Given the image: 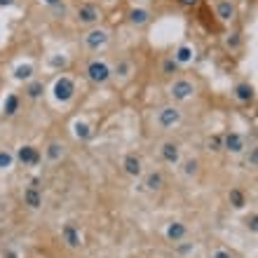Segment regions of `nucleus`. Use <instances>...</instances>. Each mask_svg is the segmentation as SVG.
<instances>
[{
	"label": "nucleus",
	"mask_w": 258,
	"mask_h": 258,
	"mask_svg": "<svg viewBox=\"0 0 258 258\" xmlns=\"http://www.w3.org/2000/svg\"><path fill=\"white\" fill-rule=\"evenodd\" d=\"M85 75H87V80L92 82V85L103 87V85H108L110 82L113 71H110V66L103 61V59H92V61L87 63V68H85Z\"/></svg>",
	"instance_id": "obj_1"
},
{
	"label": "nucleus",
	"mask_w": 258,
	"mask_h": 258,
	"mask_svg": "<svg viewBox=\"0 0 258 258\" xmlns=\"http://www.w3.org/2000/svg\"><path fill=\"white\" fill-rule=\"evenodd\" d=\"M181 120H183V113H181L178 106H162V108H157L155 122H157V127L162 129V132L174 129L176 124H181Z\"/></svg>",
	"instance_id": "obj_2"
},
{
	"label": "nucleus",
	"mask_w": 258,
	"mask_h": 258,
	"mask_svg": "<svg viewBox=\"0 0 258 258\" xmlns=\"http://www.w3.org/2000/svg\"><path fill=\"white\" fill-rule=\"evenodd\" d=\"M110 40V33L106 31V28H89L87 33L82 35V45H85V49H89V52H101L106 45H108Z\"/></svg>",
	"instance_id": "obj_3"
},
{
	"label": "nucleus",
	"mask_w": 258,
	"mask_h": 258,
	"mask_svg": "<svg viewBox=\"0 0 258 258\" xmlns=\"http://www.w3.org/2000/svg\"><path fill=\"white\" fill-rule=\"evenodd\" d=\"M52 96L54 101L59 103H71L75 99V82L68 78V75H61L54 80V87H52Z\"/></svg>",
	"instance_id": "obj_4"
},
{
	"label": "nucleus",
	"mask_w": 258,
	"mask_h": 258,
	"mask_svg": "<svg viewBox=\"0 0 258 258\" xmlns=\"http://www.w3.org/2000/svg\"><path fill=\"white\" fill-rule=\"evenodd\" d=\"M169 96L171 101H188L195 96V82L185 80V78H176L169 85Z\"/></svg>",
	"instance_id": "obj_5"
},
{
	"label": "nucleus",
	"mask_w": 258,
	"mask_h": 258,
	"mask_svg": "<svg viewBox=\"0 0 258 258\" xmlns=\"http://www.w3.org/2000/svg\"><path fill=\"white\" fill-rule=\"evenodd\" d=\"M75 21L80 24V26H87V28H94L99 26V21H101V10L96 5H80L78 7V12H75Z\"/></svg>",
	"instance_id": "obj_6"
},
{
	"label": "nucleus",
	"mask_w": 258,
	"mask_h": 258,
	"mask_svg": "<svg viewBox=\"0 0 258 258\" xmlns=\"http://www.w3.org/2000/svg\"><path fill=\"white\" fill-rule=\"evenodd\" d=\"M40 160H42V153L35 148V146H31V143L17 148V153H14V162L24 164V167H38Z\"/></svg>",
	"instance_id": "obj_7"
},
{
	"label": "nucleus",
	"mask_w": 258,
	"mask_h": 258,
	"mask_svg": "<svg viewBox=\"0 0 258 258\" xmlns=\"http://www.w3.org/2000/svg\"><path fill=\"white\" fill-rule=\"evenodd\" d=\"M223 136V150L225 153H230V155H242L246 150V141L244 136L239 134V132H225Z\"/></svg>",
	"instance_id": "obj_8"
},
{
	"label": "nucleus",
	"mask_w": 258,
	"mask_h": 258,
	"mask_svg": "<svg viewBox=\"0 0 258 258\" xmlns=\"http://www.w3.org/2000/svg\"><path fill=\"white\" fill-rule=\"evenodd\" d=\"M122 171L129 178H141L143 176V160L136 153H127L122 157Z\"/></svg>",
	"instance_id": "obj_9"
},
{
	"label": "nucleus",
	"mask_w": 258,
	"mask_h": 258,
	"mask_svg": "<svg viewBox=\"0 0 258 258\" xmlns=\"http://www.w3.org/2000/svg\"><path fill=\"white\" fill-rule=\"evenodd\" d=\"M160 157H162V162L178 167V162H181V146L176 141H164L160 146Z\"/></svg>",
	"instance_id": "obj_10"
},
{
	"label": "nucleus",
	"mask_w": 258,
	"mask_h": 258,
	"mask_svg": "<svg viewBox=\"0 0 258 258\" xmlns=\"http://www.w3.org/2000/svg\"><path fill=\"white\" fill-rule=\"evenodd\" d=\"M61 239H63V244H66L68 249H80V246H82L80 230H78V225L71 223V221H68V223L61 228Z\"/></svg>",
	"instance_id": "obj_11"
},
{
	"label": "nucleus",
	"mask_w": 258,
	"mask_h": 258,
	"mask_svg": "<svg viewBox=\"0 0 258 258\" xmlns=\"http://www.w3.org/2000/svg\"><path fill=\"white\" fill-rule=\"evenodd\" d=\"M164 174L160 169H153L148 174H143V190L146 192H160L164 188Z\"/></svg>",
	"instance_id": "obj_12"
},
{
	"label": "nucleus",
	"mask_w": 258,
	"mask_h": 258,
	"mask_svg": "<svg viewBox=\"0 0 258 258\" xmlns=\"http://www.w3.org/2000/svg\"><path fill=\"white\" fill-rule=\"evenodd\" d=\"M164 237L169 239V242H183L185 237H188V225L181 223V221H171V223H167V228H164Z\"/></svg>",
	"instance_id": "obj_13"
},
{
	"label": "nucleus",
	"mask_w": 258,
	"mask_h": 258,
	"mask_svg": "<svg viewBox=\"0 0 258 258\" xmlns=\"http://www.w3.org/2000/svg\"><path fill=\"white\" fill-rule=\"evenodd\" d=\"M127 19L132 26L136 28H143V26H148L150 19H153V14H150V10H146V7H132L127 12Z\"/></svg>",
	"instance_id": "obj_14"
},
{
	"label": "nucleus",
	"mask_w": 258,
	"mask_h": 258,
	"mask_svg": "<svg viewBox=\"0 0 258 258\" xmlns=\"http://www.w3.org/2000/svg\"><path fill=\"white\" fill-rule=\"evenodd\" d=\"M232 96L237 99L239 103H251L256 99V89H253L251 82H237L232 87Z\"/></svg>",
	"instance_id": "obj_15"
},
{
	"label": "nucleus",
	"mask_w": 258,
	"mask_h": 258,
	"mask_svg": "<svg viewBox=\"0 0 258 258\" xmlns=\"http://www.w3.org/2000/svg\"><path fill=\"white\" fill-rule=\"evenodd\" d=\"M45 92H47V87H45V82L42 80H28L26 85H24V96H26L28 101H40L42 96H45Z\"/></svg>",
	"instance_id": "obj_16"
},
{
	"label": "nucleus",
	"mask_w": 258,
	"mask_h": 258,
	"mask_svg": "<svg viewBox=\"0 0 258 258\" xmlns=\"http://www.w3.org/2000/svg\"><path fill=\"white\" fill-rule=\"evenodd\" d=\"M171 59H174V61H176L181 68L188 66V63L195 61V47H192V45H178Z\"/></svg>",
	"instance_id": "obj_17"
},
{
	"label": "nucleus",
	"mask_w": 258,
	"mask_h": 258,
	"mask_svg": "<svg viewBox=\"0 0 258 258\" xmlns=\"http://www.w3.org/2000/svg\"><path fill=\"white\" fill-rule=\"evenodd\" d=\"M19 110H21L19 94H14V92H12V94H7L5 101H3V117H7V120H10V117H14Z\"/></svg>",
	"instance_id": "obj_18"
},
{
	"label": "nucleus",
	"mask_w": 258,
	"mask_h": 258,
	"mask_svg": "<svg viewBox=\"0 0 258 258\" xmlns=\"http://www.w3.org/2000/svg\"><path fill=\"white\" fill-rule=\"evenodd\" d=\"M63 155H66V146H63L61 141L47 143V148H45V157H47V162H61Z\"/></svg>",
	"instance_id": "obj_19"
},
{
	"label": "nucleus",
	"mask_w": 258,
	"mask_h": 258,
	"mask_svg": "<svg viewBox=\"0 0 258 258\" xmlns=\"http://www.w3.org/2000/svg\"><path fill=\"white\" fill-rule=\"evenodd\" d=\"M235 14H237V10L232 5V0H218L216 3V17L221 21H232Z\"/></svg>",
	"instance_id": "obj_20"
},
{
	"label": "nucleus",
	"mask_w": 258,
	"mask_h": 258,
	"mask_svg": "<svg viewBox=\"0 0 258 258\" xmlns=\"http://www.w3.org/2000/svg\"><path fill=\"white\" fill-rule=\"evenodd\" d=\"M24 204H26L28 209H40L42 207V190L40 188H31V185H28L26 190H24Z\"/></svg>",
	"instance_id": "obj_21"
},
{
	"label": "nucleus",
	"mask_w": 258,
	"mask_h": 258,
	"mask_svg": "<svg viewBox=\"0 0 258 258\" xmlns=\"http://www.w3.org/2000/svg\"><path fill=\"white\" fill-rule=\"evenodd\" d=\"M110 71H113V78H117V80H127V78H132V73H134V63L129 61V59H120Z\"/></svg>",
	"instance_id": "obj_22"
},
{
	"label": "nucleus",
	"mask_w": 258,
	"mask_h": 258,
	"mask_svg": "<svg viewBox=\"0 0 258 258\" xmlns=\"http://www.w3.org/2000/svg\"><path fill=\"white\" fill-rule=\"evenodd\" d=\"M181 164V174H183L185 178H195L197 174H200V160L197 157H188V160H183Z\"/></svg>",
	"instance_id": "obj_23"
},
{
	"label": "nucleus",
	"mask_w": 258,
	"mask_h": 258,
	"mask_svg": "<svg viewBox=\"0 0 258 258\" xmlns=\"http://www.w3.org/2000/svg\"><path fill=\"white\" fill-rule=\"evenodd\" d=\"M73 134H75V139H78V141H89L94 132H92V127H89L85 120H75V122H73Z\"/></svg>",
	"instance_id": "obj_24"
},
{
	"label": "nucleus",
	"mask_w": 258,
	"mask_h": 258,
	"mask_svg": "<svg viewBox=\"0 0 258 258\" xmlns=\"http://www.w3.org/2000/svg\"><path fill=\"white\" fill-rule=\"evenodd\" d=\"M228 202H230L232 209H244L246 207V195L242 188H230V192H228Z\"/></svg>",
	"instance_id": "obj_25"
},
{
	"label": "nucleus",
	"mask_w": 258,
	"mask_h": 258,
	"mask_svg": "<svg viewBox=\"0 0 258 258\" xmlns=\"http://www.w3.org/2000/svg\"><path fill=\"white\" fill-rule=\"evenodd\" d=\"M33 75H35L33 63H19V66L14 68V80H19V82L33 80Z\"/></svg>",
	"instance_id": "obj_26"
},
{
	"label": "nucleus",
	"mask_w": 258,
	"mask_h": 258,
	"mask_svg": "<svg viewBox=\"0 0 258 258\" xmlns=\"http://www.w3.org/2000/svg\"><path fill=\"white\" fill-rule=\"evenodd\" d=\"M160 71H162V75H167V78H171V75L181 73V66H178L171 56H167V59H162V63H160Z\"/></svg>",
	"instance_id": "obj_27"
},
{
	"label": "nucleus",
	"mask_w": 258,
	"mask_h": 258,
	"mask_svg": "<svg viewBox=\"0 0 258 258\" xmlns=\"http://www.w3.org/2000/svg\"><path fill=\"white\" fill-rule=\"evenodd\" d=\"M225 47L232 49V52H237L242 47V33L239 31H230V33L225 35Z\"/></svg>",
	"instance_id": "obj_28"
},
{
	"label": "nucleus",
	"mask_w": 258,
	"mask_h": 258,
	"mask_svg": "<svg viewBox=\"0 0 258 258\" xmlns=\"http://www.w3.org/2000/svg\"><path fill=\"white\" fill-rule=\"evenodd\" d=\"M207 150H209V153H221V150H223V136L211 134L209 139H207Z\"/></svg>",
	"instance_id": "obj_29"
},
{
	"label": "nucleus",
	"mask_w": 258,
	"mask_h": 258,
	"mask_svg": "<svg viewBox=\"0 0 258 258\" xmlns=\"http://www.w3.org/2000/svg\"><path fill=\"white\" fill-rule=\"evenodd\" d=\"M12 164H14V153H10V150H5V148H0V171L10 169Z\"/></svg>",
	"instance_id": "obj_30"
},
{
	"label": "nucleus",
	"mask_w": 258,
	"mask_h": 258,
	"mask_svg": "<svg viewBox=\"0 0 258 258\" xmlns=\"http://www.w3.org/2000/svg\"><path fill=\"white\" fill-rule=\"evenodd\" d=\"M246 167H249V169H256L258 167V148L256 146H251L249 153H246Z\"/></svg>",
	"instance_id": "obj_31"
},
{
	"label": "nucleus",
	"mask_w": 258,
	"mask_h": 258,
	"mask_svg": "<svg viewBox=\"0 0 258 258\" xmlns=\"http://www.w3.org/2000/svg\"><path fill=\"white\" fill-rule=\"evenodd\" d=\"M176 253L178 256H188V253H192L195 251V244H192V242H176Z\"/></svg>",
	"instance_id": "obj_32"
},
{
	"label": "nucleus",
	"mask_w": 258,
	"mask_h": 258,
	"mask_svg": "<svg viewBox=\"0 0 258 258\" xmlns=\"http://www.w3.org/2000/svg\"><path fill=\"white\" fill-rule=\"evenodd\" d=\"M49 66H52V68H66L68 66V56L52 54V56H49Z\"/></svg>",
	"instance_id": "obj_33"
},
{
	"label": "nucleus",
	"mask_w": 258,
	"mask_h": 258,
	"mask_svg": "<svg viewBox=\"0 0 258 258\" xmlns=\"http://www.w3.org/2000/svg\"><path fill=\"white\" fill-rule=\"evenodd\" d=\"M49 10H52V17H54V19H63V17L68 14V5H66V3H59V5L49 7Z\"/></svg>",
	"instance_id": "obj_34"
},
{
	"label": "nucleus",
	"mask_w": 258,
	"mask_h": 258,
	"mask_svg": "<svg viewBox=\"0 0 258 258\" xmlns=\"http://www.w3.org/2000/svg\"><path fill=\"white\" fill-rule=\"evenodd\" d=\"M211 258H232L230 251H225V249H216V251L211 253Z\"/></svg>",
	"instance_id": "obj_35"
},
{
	"label": "nucleus",
	"mask_w": 258,
	"mask_h": 258,
	"mask_svg": "<svg viewBox=\"0 0 258 258\" xmlns=\"http://www.w3.org/2000/svg\"><path fill=\"white\" fill-rule=\"evenodd\" d=\"M256 221H258V218H256V214H251V218H249V221H246V223H249V230H251V232H256V230H258Z\"/></svg>",
	"instance_id": "obj_36"
},
{
	"label": "nucleus",
	"mask_w": 258,
	"mask_h": 258,
	"mask_svg": "<svg viewBox=\"0 0 258 258\" xmlns=\"http://www.w3.org/2000/svg\"><path fill=\"white\" fill-rule=\"evenodd\" d=\"M176 3L178 5H183V7H195L200 0H176Z\"/></svg>",
	"instance_id": "obj_37"
},
{
	"label": "nucleus",
	"mask_w": 258,
	"mask_h": 258,
	"mask_svg": "<svg viewBox=\"0 0 258 258\" xmlns=\"http://www.w3.org/2000/svg\"><path fill=\"white\" fill-rule=\"evenodd\" d=\"M31 188H40V176H33V178H31Z\"/></svg>",
	"instance_id": "obj_38"
},
{
	"label": "nucleus",
	"mask_w": 258,
	"mask_h": 258,
	"mask_svg": "<svg viewBox=\"0 0 258 258\" xmlns=\"http://www.w3.org/2000/svg\"><path fill=\"white\" fill-rule=\"evenodd\" d=\"M47 7H54V5H59V3H63V0H42Z\"/></svg>",
	"instance_id": "obj_39"
},
{
	"label": "nucleus",
	"mask_w": 258,
	"mask_h": 258,
	"mask_svg": "<svg viewBox=\"0 0 258 258\" xmlns=\"http://www.w3.org/2000/svg\"><path fill=\"white\" fill-rule=\"evenodd\" d=\"M14 0H0V7H12Z\"/></svg>",
	"instance_id": "obj_40"
},
{
	"label": "nucleus",
	"mask_w": 258,
	"mask_h": 258,
	"mask_svg": "<svg viewBox=\"0 0 258 258\" xmlns=\"http://www.w3.org/2000/svg\"><path fill=\"white\" fill-rule=\"evenodd\" d=\"M5 258H19V256H17L14 251H7V253H5Z\"/></svg>",
	"instance_id": "obj_41"
}]
</instances>
